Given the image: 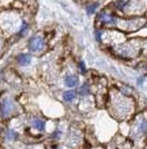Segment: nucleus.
<instances>
[{
  "instance_id": "nucleus-1",
  "label": "nucleus",
  "mask_w": 147,
  "mask_h": 149,
  "mask_svg": "<svg viewBox=\"0 0 147 149\" xmlns=\"http://www.w3.org/2000/svg\"><path fill=\"white\" fill-rule=\"evenodd\" d=\"M14 109V105L10 99L5 98L0 101V112L3 117H8Z\"/></svg>"
},
{
  "instance_id": "nucleus-9",
  "label": "nucleus",
  "mask_w": 147,
  "mask_h": 149,
  "mask_svg": "<svg viewBox=\"0 0 147 149\" xmlns=\"http://www.w3.org/2000/svg\"><path fill=\"white\" fill-rule=\"evenodd\" d=\"M98 7V2H95V3H92V5L87 6V8H86V10H87V13H89V15H92V13H94Z\"/></svg>"
},
{
  "instance_id": "nucleus-12",
  "label": "nucleus",
  "mask_w": 147,
  "mask_h": 149,
  "mask_svg": "<svg viewBox=\"0 0 147 149\" xmlns=\"http://www.w3.org/2000/svg\"><path fill=\"white\" fill-rule=\"evenodd\" d=\"M56 149H60V148H56Z\"/></svg>"
},
{
  "instance_id": "nucleus-2",
  "label": "nucleus",
  "mask_w": 147,
  "mask_h": 149,
  "mask_svg": "<svg viewBox=\"0 0 147 149\" xmlns=\"http://www.w3.org/2000/svg\"><path fill=\"white\" fill-rule=\"evenodd\" d=\"M44 40L41 37H33L29 41V49L33 52L36 51H41L44 48Z\"/></svg>"
},
{
  "instance_id": "nucleus-5",
  "label": "nucleus",
  "mask_w": 147,
  "mask_h": 149,
  "mask_svg": "<svg viewBox=\"0 0 147 149\" xmlns=\"http://www.w3.org/2000/svg\"><path fill=\"white\" fill-rule=\"evenodd\" d=\"M65 85H67V87H74V86H76L78 85V82H79V78L76 77V76H67V78H65Z\"/></svg>"
},
{
  "instance_id": "nucleus-3",
  "label": "nucleus",
  "mask_w": 147,
  "mask_h": 149,
  "mask_svg": "<svg viewBox=\"0 0 147 149\" xmlns=\"http://www.w3.org/2000/svg\"><path fill=\"white\" fill-rule=\"evenodd\" d=\"M100 19L103 24H109V25H114L115 24V19L113 16H111L106 13H102L100 15Z\"/></svg>"
},
{
  "instance_id": "nucleus-6",
  "label": "nucleus",
  "mask_w": 147,
  "mask_h": 149,
  "mask_svg": "<svg viewBox=\"0 0 147 149\" xmlns=\"http://www.w3.org/2000/svg\"><path fill=\"white\" fill-rule=\"evenodd\" d=\"M63 100L64 101H73L76 98V93L73 90H67L65 93H63Z\"/></svg>"
},
{
  "instance_id": "nucleus-8",
  "label": "nucleus",
  "mask_w": 147,
  "mask_h": 149,
  "mask_svg": "<svg viewBox=\"0 0 147 149\" xmlns=\"http://www.w3.org/2000/svg\"><path fill=\"white\" fill-rule=\"evenodd\" d=\"M79 93H80V95H82V96L87 95V93H90V87H89V85H87V84H84V85L80 88Z\"/></svg>"
},
{
  "instance_id": "nucleus-7",
  "label": "nucleus",
  "mask_w": 147,
  "mask_h": 149,
  "mask_svg": "<svg viewBox=\"0 0 147 149\" xmlns=\"http://www.w3.org/2000/svg\"><path fill=\"white\" fill-rule=\"evenodd\" d=\"M32 126L38 129V130H44V127H45V124H44V121L41 120V119H34L33 121H32Z\"/></svg>"
},
{
  "instance_id": "nucleus-10",
  "label": "nucleus",
  "mask_w": 147,
  "mask_h": 149,
  "mask_svg": "<svg viewBox=\"0 0 147 149\" xmlns=\"http://www.w3.org/2000/svg\"><path fill=\"white\" fill-rule=\"evenodd\" d=\"M141 130H142V132H144V134H146L147 132V121H145V123L142 124Z\"/></svg>"
},
{
  "instance_id": "nucleus-11",
  "label": "nucleus",
  "mask_w": 147,
  "mask_h": 149,
  "mask_svg": "<svg viewBox=\"0 0 147 149\" xmlns=\"http://www.w3.org/2000/svg\"><path fill=\"white\" fill-rule=\"evenodd\" d=\"M80 68L82 70V72H85V66H84L83 62H80Z\"/></svg>"
},
{
  "instance_id": "nucleus-4",
  "label": "nucleus",
  "mask_w": 147,
  "mask_h": 149,
  "mask_svg": "<svg viewBox=\"0 0 147 149\" xmlns=\"http://www.w3.org/2000/svg\"><path fill=\"white\" fill-rule=\"evenodd\" d=\"M17 60L21 66H27L31 62V56L28 54H20L17 58Z\"/></svg>"
}]
</instances>
